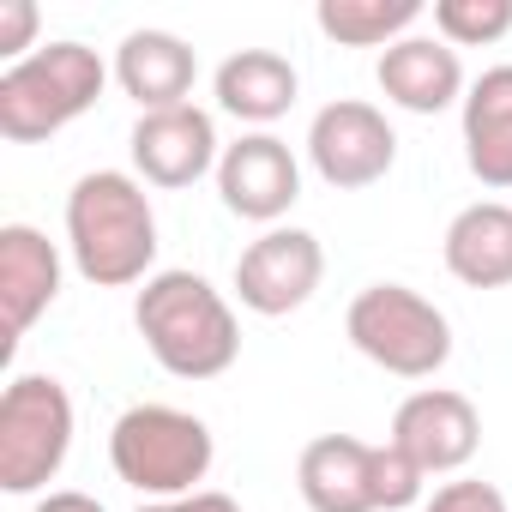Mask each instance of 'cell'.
Wrapping results in <instances>:
<instances>
[{
	"instance_id": "1",
	"label": "cell",
	"mask_w": 512,
	"mask_h": 512,
	"mask_svg": "<svg viewBox=\"0 0 512 512\" xmlns=\"http://www.w3.org/2000/svg\"><path fill=\"white\" fill-rule=\"evenodd\" d=\"M67 247L85 284L127 290L145 284L157 260V211L127 169H91L67 193Z\"/></svg>"
},
{
	"instance_id": "2",
	"label": "cell",
	"mask_w": 512,
	"mask_h": 512,
	"mask_svg": "<svg viewBox=\"0 0 512 512\" xmlns=\"http://www.w3.org/2000/svg\"><path fill=\"white\" fill-rule=\"evenodd\" d=\"M133 326L157 368L175 380H217L241 356L235 308L199 272H151L133 302Z\"/></svg>"
},
{
	"instance_id": "3",
	"label": "cell",
	"mask_w": 512,
	"mask_h": 512,
	"mask_svg": "<svg viewBox=\"0 0 512 512\" xmlns=\"http://www.w3.org/2000/svg\"><path fill=\"white\" fill-rule=\"evenodd\" d=\"M109 85V67L85 43H43L19 67L0 73V139L13 145H43L79 115L97 109Z\"/></svg>"
},
{
	"instance_id": "4",
	"label": "cell",
	"mask_w": 512,
	"mask_h": 512,
	"mask_svg": "<svg viewBox=\"0 0 512 512\" xmlns=\"http://www.w3.org/2000/svg\"><path fill=\"white\" fill-rule=\"evenodd\" d=\"M422 470L386 440L368 446L356 434H320L302 446L296 488L308 512H404L422 500Z\"/></svg>"
},
{
	"instance_id": "5",
	"label": "cell",
	"mask_w": 512,
	"mask_h": 512,
	"mask_svg": "<svg viewBox=\"0 0 512 512\" xmlns=\"http://www.w3.org/2000/svg\"><path fill=\"white\" fill-rule=\"evenodd\" d=\"M211 428L193 410L175 404H133L115 416L109 428V464L127 488L151 494V500H181L199 494V482L211 476Z\"/></svg>"
},
{
	"instance_id": "6",
	"label": "cell",
	"mask_w": 512,
	"mask_h": 512,
	"mask_svg": "<svg viewBox=\"0 0 512 512\" xmlns=\"http://www.w3.org/2000/svg\"><path fill=\"white\" fill-rule=\"evenodd\" d=\"M344 332H350V344L374 368H386L398 380H428V374H440L452 362V326H446V314L428 296H416L410 284H368L350 302Z\"/></svg>"
},
{
	"instance_id": "7",
	"label": "cell",
	"mask_w": 512,
	"mask_h": 512,
	"mask_svg": "<svg viewBox=\"0 0 512 512\" xmlns=\"http://www.w3.org/2000/svg\"><path fill=\"white\" fill-rule=\"evenodd\" d=\"M73 452V398L55 374H19L0 398V488L37 494Z\"/></svg>"
},
{
	"instance_id": "8",
	"label": "cell",
	"mask_w": 512,
	"mask_h": 512,
	"mask_svg": "<svg viewBox=\"0 0 512 512\" xmlns=\"http://www.w3.org/2000/svg\"><path fill=\"white\" fill-rule=\"evenodd\" d=\"M308 163H314V175H320L326 187L356 193V187H374V181L392 175V163H398V133H392V121H386L374 103L338 97V103H326V109L314 115V127H308Z\"/></svg>"
},
{
	"instance_id": "9",
	"label": "cell",
	"mask_w": 512,
	"mask_h": 512,
	"mask_svg": "<svg viewBox=\"0 0 512 512\" xmlns=\"http://www.w3.org/2000/svg\"><path fill=\"white\" fill-rule=\"evenodd\" d=\"M320 278H326V247L308 229H266L235 260V296L260 320H284V314L308 308Z\"/></svg>"
},
{
	"instance_id": "10",
	"label": "cell",
	"mask_w": 512,
	"mask_h": 512,
	"mask_svg": "<svg viewBox=\"0 0 512 512\" xmlns=\"http://www.w3.org/2000/svg\"><path fill=\"white\" fill-rule=\"evenodd\" d=\"M392 446L422 470V476H452L476 458L482 446V416L464 392L452 386H428V392H410L392 416Z\"/></svg>"
},
{
	"instance_id": "11",
	"label": "cell",
	"mask_w": 512,
	"mask_h": 512,
	"mask_svg": "<svg viewBox=\"0 0 512 512\" xmlns=\"http://www.w3.org/2000/svg\"><path fill=\"white\" fill-rule=\"evenodd\" d=\"M217 193L235 217L278 229V217L302 199V163L278 133H241L235 145H223Z\"/></svg>"
},
{
	"instance_id": "12",
	"label": "cell",
	"mask_w": 512,
	"mask_h": 512,
	"mask_svg": "<svg viewBox=\"0 0 512 512\" xmlns=\"http://www.w3.org/2000/svg\"><path fill=\"white\" fill-rule=\"evenodd\" d=\"M217 163L223 151H217V127L205 109L181 103V109H157L133 121V169L151 187H193Z\"/></svg>"
},
{
	"instance_id": "13",
	"label": "cell",
	"mask_w": 512,
	"mask_h": 512,
	"mask_svg": "<svg viewBox=\"0 0 512 512\" xmlns=\"http://www.w3.org/2000/svg\"><path fill=\"white\" fill-rule=\"evenodd\" d=\"M374 79H380L386 103H398L410 115H440V109L464 103V61L440 37H404V43H392L380 55V67H374Z\"/></svg>"
},
{
	"instance_id": "14",
	"label": "cell",
	"mask_w": 512,
	"mask_h": 512,
	"mask_svg": "<svg viewBox=\"0 0 512 512\" xmlns=\"http://www.w3.org/2000/svg\"><path fill=\"white\" fill-rule=\"evenodd\" d=\"M61 296V253L43 229L7 223L0 229V302H7V332L25 338Z\"/></svg>"
},
{
	"instance_id": "15",
	"label": "cell",
	"mask_w": 512,
	"mask_h": 512,
	"mask_svg": "<svg viewBox=\"0 0 512 512\" xmlns=\"http://www.w3.org/2000/svg\"><path fill=\"white\" fill-rule=\"evenodd\" d=\"M115 79L139 103V115H157V109L187 103V91L199 79V61L175 31H127L121 49H115Z\"/></svg>"
},
{
	"instance_id": "16",
	"label": "cell",
	"mask_w": 512,
	"mask_h": 512,
	"mask_svg": "<svg viewBox=\"0 0 512 512\" xmlns=\"http://www.w3.org/2000/svg\"><path fill=\"white\" fill-rule=\"evenodd\" d=\"M446 272L470 290H506L512 284V205L476 199L446 223Z\"/></svg>"
},
{
	"instance_id": "17",
	"label": "cell",
	"mask_w": 512,
	"mask_h": 512,
	"mask_svg": "<svg viewBox=\"0 0 512 512\" xmlns=\"http://www.w3.org/2000/svg\"><path fill=\"white\" fill-rule=\"evenodd\" d=\"M211 85H217V109H223V115L260 127V133H266L278 115H290V103H296V91H302L296 67H290L278 49H241V55H229Z\"/></svg>"
},
{
	"instance_id": "18",
	"label": "cell",
	"mask_w": 512,
	"mask_h": 512,
	"mask_svg": "<svg viewBox=\"0 0 512 512\" xmlns=\"http://www.w3.org/2000/svg\"><path fill=\"white\" fill-rule=\"evenodd\" d=\"M464 163L482 187H512V61L464 91Z\"/></svg>"
},
{
	"instance_id": "19",
	"label": "cell",
	"mask_w": 512,
	"mask_h": 512,
	"mask_svg": "<svg viewBox=\"0 0 512 512\" xmlns=\"http://www.w3.org/2000/svg\"><path fill=\"white\" fill-rule=\"evenodd\" d=\"M422 19V0H320L314 25L338 43V49H392L410 37V25Z\"/></svg>"
},
{
	"instance_id": "20",
	"label": "cell",
	"mask_w": 512,
	"mask_h": 512,
	"mask_svg": "<svg viewBox=\"0 0 512 512\" xmlns=\"http://www.w3.org/2000/svg\"><path fill=\"white\" fill-rule=\"evenodd\" d=\"M434 31L452 49H482L512 31V0H434Z\"/></svg>"
},
{
	"instance_id": "21",
	"label": "cell",
	"mask_w": 512,
	"mask_h": 512,
	"mask_svg": "<svg viewBox=\"0 0 512 512\" xmlns=\"http://www.w3.org/2000/svg\"><path fill=\"white\" fill-rule=\"evenodd\" d=\"M422 512H506V494L494 482H440Z\"/></svg>"
},
{
	"instance_id": "22",
	"label": "cell",
	"mask_w": 512,
	"mask_h": 512,
	"mask_svg": "<svg viewBox=\"0 0 512 512\" xmlns=\"http://www.w3.org/2000/svg\"><path fill=\"white\" fill-rule=\"evenodd\" d=\"M37 7H31V0H0V55H7L13 67L25 61V49L37 55Z\"/></svg>"
},
{
	"instance_id": "23",
	"label": "cell",
	"mask_w": 512,
	"mask_h": 512,
	"mask_svg": "<svg viewBox=\"0 0 512 512\" xmlns=\"http://www.w3.org/2000/svg\"><path fill=\"white\" fill-rule=\"evenodd\" d=\"M139 512H241V506L229 494H217V488H199V494H181V500H151Z\"/></svg>"
},
{
	"instance_id": "24",
	"label": "cell",
	"mask_w": 512,
	"mask_h": 512,
	"mask_svg": "<svg viewBox=\"0 0 512 512\" xmlns=\"http://www.w3.org/2000/svg\"><path fill=\"white\" fill-rule=\"evenodd\" d=\"M37 512H109L97 494H79V488H55V494H43L37 500Z\"/></svg>"
}]
</instances>
